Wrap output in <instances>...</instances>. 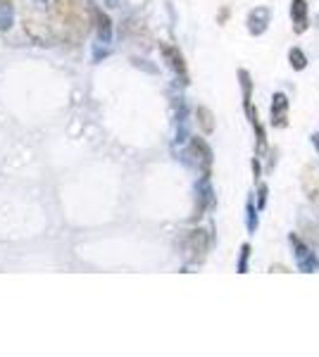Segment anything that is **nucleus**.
<instances>
[{
  "instance_id": "nucleus-9",
  "label": "nucleus",
  "mask_w": 319,
  "mask_h": 357,
  "mask_svg": "<svg viewBox=\"0 0 319 357\" xmlns=\"http://www.w3.org/2000/svg\"><path fill=\"white\" fill-rule=\"evenodd\" d=\"M162 55H165V60L170 62V67L174 69L177 74H181V77H186V62H184V55L179 53L177 45H170V43H162L160 45Z\"/></svg>"
},
{
  "instance_id": "nucleus-2",
  "label": "nucleus",
  "mask_w": 319,
  "mask_h": 357,
  "mask_svg": "<svg viewBox=\"0 0 319 357\" xmlns=\"http://www.w3.org/2000/svg\"><path fill=\"white\" fill-rule=\"evenodd\" d=\"M24 31L40 45H50L55 38L53 24H48L38 10H27L24 13Z\"/></svg>"
},
{
  "instance_id": "nucleus-8",
  "label": "nucleus",
  "mask_w": 319,
  "mask_h": 357,
  "mask_svg": "<svg viewBox=\"0 0 319 357\" xmlns=\"http://www.w3.org/2000/svg\"><path fill=\"white\" fill-rule=\"evenodd\" d=\"M272 124L276 129L288 126V98L283 93H276L274 100H272Z\"/></svg>"
},
{
  "instance_id": "nucleus-18",
  "label": "nucleus",
  "mask_w": 319,
  "mask_h": 357,
  "mask_svg": "<svg viewBox=\"0 0 319 357\" xmlns=\"http://www.w3.org/2000/svg\"><path fill=\"white\" fill-rule=\"evenodd\" d=\"M272 272H281V274H288V267H281V264H274Z\"/></svg>"
},
{
  "instance_id": "nucleus-5",
  "label": "nucleus",
  "mask_w": 319,
  "mask_h": 357,
  "mask_svg": "<svg viewBox=\"0 0 319 357\" xmlns=\"http://www.w3.org/2000/svg\"><path fill=\"white\" fill-rule=\"evenodd\" d=\"M269 20H272L269 8H255V10H251V15H248V31H251L253 36H260V33L267 31V26H269Z\"/></svg>"
},
{
  "instance_id": "nucleus-12",
  "label": "nucleus",
  "mask_w": 319,
  "mask_h": 357,
  "mask_svg": "<svg viewBox=\"0 0 319 357\" xmlns=\"http://www.w3.org/2000/svg\"><path fill=\"white\" fill-rule=\"evenodd\" d=\"M195 117H198L202 134H212L214 131V114L207 110V107H198V110H195Z\"/></svg>"
},
{
  "instance_id": "nucleus-7",
  "label": "nucleus",
  "mask_w": 319,
  "mask_h": 357,
  "mask_svg": "<svg viewBox=\"0 0 319 357\" xmlns=\"http://www.w3.org/2000/svg\"><path fill=\"white\" fill-rule=\"evenodd\" d=\"M291 20H293V31L305 33L310 26V17H307V0H291Z\"/></svg>"
},
{
  "instance_id": "nucleus-4",
  "label": "nucleus",
  "mask_w": 319,
  "mask_h": 357,
  "mask_svg": "<svg viewBox=\"0 0 319 357\" xmlns=\"http://www.w3.org/2000/svg\"><path fill=\"white\" fill-rule=\"evenodd\" d=\"M300 183H303L307 200L319 210V167L315 165L303 167V172H300Z\"/></svg>"
},
{
  "instance_id": "nucleus-16",
  "label": "nucleus",
  "mask_w": 319,
  "mask_h": 357,
  "mask_svg": "<svg viewBox=\"0 0 319 357\" xmlns=\"http://www.w3.org/2000/svg\"><path fill=\"white\" fill-rule=\"evenodd\" d=\"M255 227H258V220H255V205H253V200H248V229L255 231Z\"/></svg>"
},
{
  "instance_id": "nucleus-14",
  "label": "nucleus",
  "mask_w": 319,
  "mask_h": 357,
  "mask_svg": "<svg viewBox=\"0 0 319 357\" xmlns=\"http://www.w3.org/2000/svg\"><path fill=\"white\" fill-rule=\"evenodd\" d=\"M13 22V0H0V26L8 29Z\"/></svg>"
},
{
  "instance_id": "nucleus-6",
  "label": "nucleus",
  "mask_w": 319,
  "mask_h": 357,
  "mask_svg": "<svg viewBox=\"0 0 319 357\" xmlns=\"http://www.w3.org/2000/svg\"><path fill=\"white\" fill-rule=\"evenodd\" d=\"M191 153L195 155V162L202 169V174H210V167H212V151L207 148V143L202 138H193L191 141Z\"/></svg>"
},
{
  "instance_id": "nucleus-13",
  "label": "nucleus",
  "mask_w": 319,
  "mask_h": 357,
  "mask_svg": "<svg viewBox=\"0 0 319 357\" xmlns=\"http://www.w3.org/2000/svg\"><path fill=\"white\" fill-rule=\"evenodd\" d=\"M288 62H291V67L298 69V72H303V69L307 67V57H305L303 50H298V48L288 50Z\"/></svg>"
},
{
  "instance_id": "nucleus-10",
  "label": "nucleus",
  "mask_w": 319,
  "mask_h": 357,
  "mask_svg": "<svg viewBox=\"0 0 319 357\" xmlns=\"http://www.w3.org/2000/svg\"><path fill=\"white\" fill-rule=\"evenodd\" d=\"M188 250L193 252L191 257H193L195 262H200L202 257H205V252H207V234L202 231V229L188 234Z\"/></svg>"
},
{
  "instance_id": "nucleus-15",
  "label": "nucleus",
  "mask_w": 319,
  "mask_h": 357,
  "mask_svg": "<svg viewBox=\"0 0 319 357\" xmlns=\"http://www.w3.org/2000/svg\"><path fill=\"white\" fill-rule=\"evenodd\" d=\"M248 257H251V245H243V255H241V260H239V272L241 274H246L248 272Z\"/></svg>"
},
{
  "instance_id": "nucleus-1",
  "label": "nucleus",
  "mask_w": 319,
  "mask_h": 357,
  "mask_svg": "<svg viewBox=\"0 0 319 357\" xmlns=\"http://www.w3.org/2000/svg\"><path fill=\"white\" fill-rule=\"evenodd\" d=\"M86 3L89 0H53L50 24H53L55 38L77 45L89 36L96 15H91V8Z\"/></svg>"
},
{
  "instance_id": "nucleus-3",
  "label": "nucleus",
  "mask_w": 319,
  "mask_h": 357,
  "mask_svg": "<svg viewBox=\"0 0 319 357\" xmlns=\"http://www.w3.org/2000/svg\"><path fill=\"white\" fill-rule=\"evenodd\" d=\"M291 243H293V250H295V262H298V269L300 272H305V274H312V272H317L319 269V260H317V255L315 252L307 248L303 241L298 238V236H291Z\"/></svg>"
},
{
  "instance_id": "nucleus-17",
  "label": "nucleus",
  "mask_w": 319,
  "mask_h": 357,
  "mask_svg": "<svg viewBox=\"0 0 319 357\" xmlns=\"http://www.w3.org/2000/svg\"><path fill=\"white\" fill-rule=\"evenodd\" d=\"M265 203H267V186L265 183H260V195H258V205H260V210L265 207Z\"/></svg>"
},
{
  "instance_id": "nucleus-11",
  "label": "nucleus",
  "mask_w": 319,
  "mask_h": 357,
  "mask_svg": "<svg viewBox=\"0 0 319 357\" xmlns=\"http://www.w3.org/2000/svg\"><path fill=\"white\" fill-rule=\"evenodd\" d=\"M96 15V24H98V33H101V41H110L112 38V24H110V17L103 13V10H94Z\"/></svg>"
},
{
  "instance_id": "nucleus-19",
  "label": "nucleus",
  "mask_w": 319,
  "mask_h": 357,
  "mask_svg": "<svg viewBox=\"0 0 319 357\" xmlns=\"http://www.w3.org/2000/svg\"><path fill=\"white\" fill-rule=\"evenodd\" d=\"M312 143H315V148H317V151H319V134H315V136H312Z\"/></svg>"
}]
</instances>
